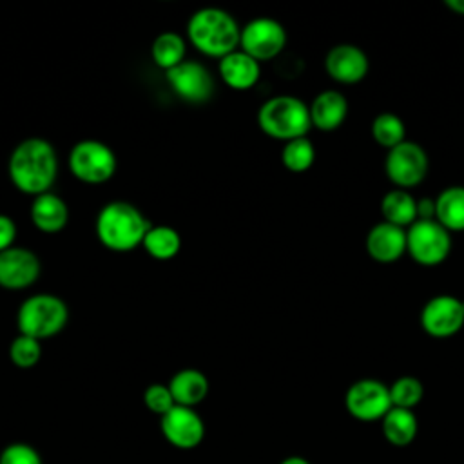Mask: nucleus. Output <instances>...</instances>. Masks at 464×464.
Here are the masks:
<instances>
[{
  "label": "nucleus",
  "instance_id": "nucleus-23",
  "mask_svg": "<svg viewBox=\"0 0 464 464\" xmlns=\"http://www.w3.org/2000/svg\"><path fill=\"white\" fill-rule=\"evenodd\" d=\"M435 219L450 230H464V187H448L435 198Z\"/></svg>",
  "mask_w": 464,
  "mask_h": 464
},
{
  "label": "nucleus",
  "instance_id": "nucleus-36",
  "mask_svg": "<svg viewBox=\"0 0 464 464\" xmlns=\"http://www.w3.org/2000/svg\"><path fill=\"white\" fill-rule=\"evenodd\" d=\"M462 308H464V301H462Z\"/></svg>",
  "mask_w": 464,
  "mask_h": 464
},
{
  "label": "nucleus",
  "instance_id": "nucleus-1",
  "mask_svg": "<svg viewBox=\"0 0 464 464\" xmlns=\"http://www.w3.org/2000/svg\"><path fill=\"white\" fill-rule=\"evenodd\" d=\"M7 174L22 194L36 198L51 192L58 176V156L53 143L44 138H25L16 143L7 160Z\"/></svg>",
  "mask_w": 464,
  "mask_h": 464
},
{
  "label": "nucleus",
  "instance_id": "nucleus-24",
  "mask_svg": "<svg viewBox=\"0 0 464 464\" xmlns=\"http://www.w3.org/2000/svg\"><path fill=\"white\" fill-rule=\"evenodd\" d=\"M141 246L150 257L158 261H169L181 250V236L169 225H152L147 230Z\"/></svg>",
  "mask_w": 464,
  "mask_h": 464
},
{
  "label": "nucleus",
  "instance_id": "nucleus-15",
  "mask_svg": "<svg viewBox=\"0 0 464 464\" xmlns=\"http://www.w3.org/2000/svg\"><path fill=\"white\" fill-rule=\"evenodd\" d=\"M328 76L339 83H357L370 69L366 53L353 44H339L332 47L324 58Z\"/></svg>",
  "mask_w": 464,
  "mask_h": 464
},
{
  "label": "nucleus",
  "instance_id": "nucleus-29",
  "mask_svg": "<svg viewBox=\"0 0 464 464\" xmlns=\"http://www.w3.org/2000/svg\"><path fill=\"white\" fill-rule=\"evenodd\" d=\"M9 359L16 368L29 370L42 359V341L18 334L9 344Z\"/></svg>",
  "mask_w": 464,
  "mask_h": 464
},
{
  "label": "nucleus",
  "instance_id": "nucleus-13",
  "mask_svg": "<svg viewBox=\"0 0 464 464\" xmlns=\"http://www.w3.org/2000/svg\"><path fill=\"white\" fill-rule=\"evenodd\" d=\"M42 272L40 257L25 246H11L0 252V286L5 290H24L33 286Z\"/></svg>",
  "mask_w": 464,
  "mask_h": 464
},
{
  "label": "nucleus",
  "instance_id": "nucleus-18",
  "mask_svg": "<svg viewBox=\"0 0 464 464\" xmlns=\"http://www.w3.org/2000/svg\"><path fill=\"white\" fill-rule=\"evenodd\" d=\"M29 218L40 232L58 234L69 221V207L58 194L45 192L33 198Z\"/></svg>",
  "mask_w": 464,
  "mask_h": 464
},
{
  "label": "nucleus",
  "instance_id": "nucleus-12",
  "mask_svg": "<svg viewBox=\"0 0 464 464\" xmlns=\"http://www.w3.org/2000/svg\"><path fill=\"white\" fill-rule=\"evenodd\" d=\"M160 430L165 440L178 450H194L205 437V422L199 413L178 404L160 417Z\"/></svg>",
  "mask_w": 464,
  "mask_h": 464
},
{
  "label": "nucleus",
  "instance_id": "nucleus-14",
  "mask_svg": "<svg viewBox=\"0 0 464 464\" xmlns=\"http://www.w3.org/2000/svg\"><path fill=\"white\" fill-rule=\"evenodd\" d=\"M172 91L188 103H205L214 92V80L208 69L194 60H185L165 72Z\"/></svg>",
  "mask_w": 464,
  "mask_h": 464
},
{
  "label": "nucleus",
  "instance_id": "nucleus-35",
  "mask_svg": "<svg viewBox=\"0 0 464 464\" xmlns=\"http://www.w3.org/2000/svg\"><path fill=\"white\" fill-rule=\"evenodd\" d=\"M279 464H312V462L301 455H290V457H285Z\"/></svg>",
  "mask_w": 464,
  "mask_h": 464
},
{
  "label": "nucleus",
  "instance_id": "nucleus-21",
  "mask_svg": "<svg viewBox=\"0 0 464 464\" xmlns=\"http://www.w3.org/2000/svg\"><path fill=\"white\" fill-rule=\"evenodd\" d=\"M381 426L386 442L395 448L410 446L419 431V422L413 410L395 406H392L390 411L381 419Z\"/></svg>",
  "mask_w": 464,
  "mask_h": 464
},
{
  "label": "nucleus",
  "instance_id": "nucleus-4",
  "mask_svg": "<svg viewBox=\"0 0 464 464\" xmlns=\"http://www.w3.org/2000/svg\"><path fill=\"white\" fill-rule=\"evenodd\" d=\"M259 129L281 141L304 138L312 127L308 105L290 94H279L268 98L257 111Z\"/></svg>",
  "mask_w": 464,
  "mask_h": 464
},
{
  "label": "nucleus",
  "instance_id": "nucleus-3",
  "mask_svg": "<svg viewBox=\"0 0 464 464\" xmlns=\"http://www.w3.org/2000/svg\"><path fill=\"white\" fill-rule=\"evenodd\" d=\"M150 221L129 201H109L96 216L98 241L112 252H130L143 243Z\"/></svg>",
  "mask_w": 464,
  "mask_h": 464
},
{
  "label": "nucleus",
  "instance_id": "nucleus-7",
  "mask_svg": "<svg viewBox=\"0 0 464 464\" xmlns=\"http://www.w3.org/2000/svg\"><path fill=\"white\" fill-rule=\"evenodd\" d=\"M406 252L422 266H437L451 252L450 232L437 219H417L406 230Z\"/></svg>",
  "mask_w": 464,
  "mask_h": 464
},
{
  "label": "nucleus",
  "instance_id": "nucleus-31",
  "mask_svg": "<svg viewBox=\"0 0 464 464\" xmlns=\"http://www.w3.org/2000/svg\"><path fill=\"white\" fill-rule=\"evenodd\" d=\"M0 464H44L36 448L27 442H11L0 453Z\"/></svg>",
  "mask_w": 464,
  "mask_h": 464
},
{
  "label": "nucleus",
  "instance_id": "nucleus-33",
  "mask_svg": "<svg viewBox=\"0 0 464 464\" xmlns=\"http://www.w3.org/2000/svg\"><path fill=\"white\" fill-rule=\"evenodd\" d=\"M417 219H435V199L420 198L417 199Z\"/></svg>",
  "mask_w": 464,
  "mask_h": 464
},
{
  "label": "nucleus",
  "instance_id": "nucleus-32",
  "mask_svg": "<svg viewBox=\"0 0 464 464\" xmlns=\"http://www.w3.org/2000/svg\"><path fill=\"white\" fill-rule=\"evenodd\" d=\"M16 239V225L11 216L0 214V252L14 246Z\"/></svg>",
  "mask_w": 464,
  "mask_h": 464
},
{
  "label": "nucleus",
  "instance_id": "nucleus-20",
  "mask_svg": "<svg viewBox=\"0 0 464 464\" xmlns=\"http://www.w3.org/2000/svg\"><path fill=\"white\" fill-rule=\"evenodd\" d=\"M208 379L196 368H183L176 372L169 381V390L178 406L194 408L208 395Z\"/></svg>",
  "mask_w": 464,
  "mask_h": 464
},
{
  "label": "nucleus",
  "instance_id": "nucleus-10",
  "mask_svg": "<svg viewBox=\"0 0 464 464\" xmlns=\"http://www.w3.org/2000/svg\"><path fill=\"white\" fill-rule=\"evenodd\" d=\"M344 406L357 420H381L392 408L390 388L377 379H359L346 390Z\"/></svg>",
  "mask_w": 464,
  "mask_h": 464
},
{
  "label": "nucleus",
  "instance_id": "nucleus-11",
  "mask_svg": "<svg viewBox=\"0 0 464 464\" xmlns=\"http://www.w3.org/2000/svg\"><path fill=\"white\" fill-rule=\"evenodd\" d=\"M420 326L435 339L455 335L464 326L462 301L448 294L431 297L420 310Z\"/></svg>",
  "mask_w": 464,
  "mask_h": 464
},
{
  "label": "nucleus",
  "instance_id": "nucleus-17",
  "mask_svg": "<svg viewBox=\"0 0 464 464\" xmlns=\"http://www.w3.org/2000/svg\"><path fill=\"white\" fill-rule=\"evenodd\" d=\"M218 72L230 89L248 91L259 82L261 67L259 62H256L252 56L237 49L219 60Z\"/></svg>",
  "mask_w": 464,
  "mask_h": 464
},
{
  "label": "nucleus",
  "instance_id": "nucleus-6",
  "mask_svg": "<svg viewBox=\"0 0 464 464\" xmlns=\"http://www.w3.org/2000/svg\"><path fill=\"white\" fill-rule=\"evenodd\" d=\"M71 174L87 185H102L116 172L112 149L98 140H82L72 145L67 160Z\"/></svg>",
  "mask_w": 464,
  "mask_h": 464
},
{
  "label": "nucleus",
  "instance_id": "nucleus-16",
  "mask_svg": "<svg viewBox=\"0 0 464 464\" xmlns=\"http://www.w3.org/2000/svg\"><path fill=\"white\" fill-rule=\"evenodd\" d=\"M366 252L377 263H395L406 252V230L381 221L366 236Z\"/></svg>",
  "mask_w": 464,
  "mask_h": 464
},
{
  "label": "nucleus",
  "instance_id": "nucleus-19",
  "mask_svg": "<svg viewBox=\"0 0 464 464\" xmlns=\"http://www.w3.org/2000/svg\"><path fill=\"white\" fill-rule=\"evenodd\" d=\"M308 109H310L312 127L330 132L339 129L344 123L348 116V100L344 98L343 92L330 89V91L319 92L312 100Z\"/></svg>",
  "mask_w": 464,
  "mask_h": 464
},
{
  "label": "nucleus",
  "instance_id": "nucleus-8",
  "mask_svg": "<svg viewBox=\"0 0 464 464\" xmlns=\"http://www.w3.org/2000/svg\"><path fill=\"white\" fill-rule=\"evenodd\" d=\"M286 45L285 27L268 16L250 20L241 27L239 49L256 62H268L277 58Z\"/></svg>",
  "mask_w": 464,
  "mask_h": 464
},
{
  "label": "nucleus",
  "instance_id": "nucleus-22",
  "mask_svg": "<svg viewBox=\"0 0 464 464\" xmlns=\"http://www.w3.org/2000/svg\"><path fill=\"white\" fill-rule=\"evenodd\" d=\"M381 214L386 223L401 228L411 227L417 221V199L402 188H393L384 194L381 201Z\"/></svg>",
  "mask_w": 464,
  "mask_h": 464
},
{
  "label": "nucleus",
  "instance_id": "nucleus-28",
  "mask_svg": "<svg viewBox=\"0 0 464 464\" xmlns=\"http://www.w3.org/2000/svg\"><path fill=\"white\" fill-rule=\"evenodd\" d=\"M388 388H390L392 406H395V408L413 410L424 397L422 382L417 377H411V375L399 377Z\"/></svg>",
  "mask_w": 464,
  "mask_h": 464
},
{
  "label": "nucleus",
  "instance_id": "nucleus-30",
  "mask_svg": "<svg viewBox=\"0 0 464 464\" xmlns=\"http://www.w3.org/2000/svg\"><path fill=\"white\" fill-rule=\"evenodd\" d=\"M143 404L147 406L149 411H152L160 417L176 406L174 397L169 390V384H161V382H152L145 388Z\"/></svg>",
  "mask_w": 464,
  "mask_h": 464
},
{
  "label": "nucleus",
  "instance_id": "nucleus-2",
  "mask_svg": "<svg viewBox=\"0 0 464 464\" xmlns=\"http://www.w3.org/2000/svg\"><path fill=\"white\" fill-rule=\"evenodd\" d=\"M241 27L236 18L219 7H203L190 14L187 38L201 54L221 60L237 51Z\"/></svg>",
  "mask_w": 464,
  "mask_h": 464
},
{
  "label": "nucleus",
  "instance_id": "nucleus-34",
  "mask_svg": "<svg viewBox=\"0 0 464 464\" xmlns=\"http://www.w3.org/2000/svg\"><path fill=\"white\" fill-rule=\"evenodd\" d=\"M444 5H446L450 11H453V13L464 16V0H446Z\"/></svg>",
  "mask_w": 464,
  "mask_h": 464
},
{
  "label": "nucleus",
  "instance_id": "nucleus-27",
  "mask_svg": "<svg viewBox=\"0 0 464 464\" xmlns=\"http://www.w3.org/2000/svg\"><path fill=\"white\" fill-rule=\"evenodd\" d=\"M315 160V149L314 143L304 138L290 140L281 149V163L290 172H304L312 167Z\"/></svg>",
  "mask_w": 464,
  "mask_h": 464
},
{
  "label": "nucleus",
  "instance_id": "nucleus-26",
  "mask_svg": "<svg viewBox=\"0 0 464 464\" xmlns=\"http://www.w3.org/2000/svg\"><path fill=\"white\" fill-rule=\"evenodd\" d=\"M372 136L373 140L384 147V149H393L399 143L406 141V127L404 121L393 114V112H381L373 118L372 121Z\"/></svg>",
  "mask_w": 464,
  "mask_h": 464
},
{
  "label": "nucleus",
  "instance_id": "nucleus-5",
  "mask_svg": "<svg viewBox=\"0 0 464 464\" xmlns=\"http://www.w3.org/2000/svg\"><path fill=\"white\" fill-rule=\"evenodd\" d=\"M69 321L65 301L54 294H33L22 301L16 312L18 332L38 341L58 335Z\"/></svg>",
  "mask_w": 464,
  "mask_h": 464
},
{
  "label": "nucleus",
  "instance_id": "nucleus-9",
  "mask_svg": "<svg viewBox=\"0 0 464 464\" xmlns=\"http://www.w3.org/2000/svg\"><path fill=\"white\" fill-rule=\"evenodd\" d=\"M384 172L388 179L402 190L415 187L428 174V154L419 143L406 140L388 150Z\"/></svg>",
  "mask_w": 464,
  "mask_h": 464
},
{
  "label": "nucleus",
  "instance_id": "nucleus-25",
  "mask_svg": "<svg viewBox=\"0 0 464 464\" xmlns=\"http://www.w3.org/2000/svg\"><path fill=\"white\" fill-rule=\"evenodd\" d=\"M187 42L179 33L165 31L158 34L150 45V56L156 67L163 69L165 72L185 62Z\"/></svg>",
  "mask_w": 464,
  "mask_h": 464
}]
</instances>
